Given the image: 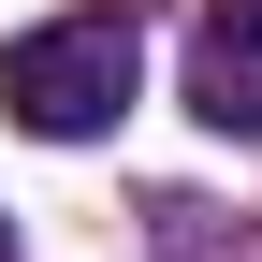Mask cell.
<instances>
[{
	"mask_svg": "<svg viewBox=\"0 0 262 262\" xmlns=\"http://www.w3.org/2000/svg\"><path fill=\"white\" fill-rule=\"evenodd\" d=\"M189 117L204 131H262V0H219L204 29H189Z\"/></svg>",
	"mask_w": 262,
	"mask_h": 262,
	"instance_id": "cell-2",
	"label": "cell"
},
{
	"mask_svg": "<svg viewBox=\"0 0 262 262\" xmlns=\"http://www.w3.org/2000/svg\"><path fill=\"white\" fill-rule=\"evenodd\" d=\"M0 262H15V233H0Z\"/></svg>",
	"mask_w": 262,
	"mask_h": 262,
	"instance_id": "cell-3",
	"label": "cell"
},
{
	"mask_svg": "<svg viewBox=\"0 0 262 262\" xmlns=\"http://www.w3.org/2000/svg\"><path fill=\"white\" fill-rule=\"evenodd\" d=\"M131 88H146V29H131V0H88V15H44V29L0 44V117L44 131V146L117 131Z\"/></svg>",
	"mask_w": 262,
	"mask_h": 262,
	"instance_id": "cell-1",
	"label": "cell"
}]
</instances>
